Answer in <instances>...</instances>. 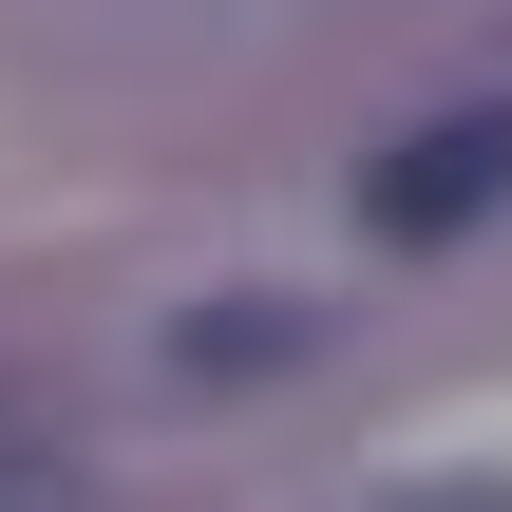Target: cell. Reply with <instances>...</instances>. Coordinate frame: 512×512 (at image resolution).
<instances>
[{
	"label": "cell",
	"instance_id": "obj_1",
	"mask_svg": "<svg viewBox=\"0 0 512 512\" xmlns=\"http://www.w3.org/2000/svg\"><path fill=\"white\" fill-rule=\"evenodd\" d=\"M494 190H512V114H437V133H399V152H380V190H361V209H380V247H437V228H475Z\"/></svg>",
	"mask_w": 512,
	"mask_h": 512
}]
</instances>
